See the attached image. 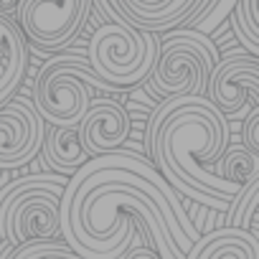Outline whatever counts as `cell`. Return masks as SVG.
I'll use <instances>...</instances> for the list:
<instances>
[{"mask_svg":"<svg viewBox=\"0 0 259 259\" xmlns=\"http://www.w3.org/2000/svg\"><path fill=\"white\" fill-rule=\"evenodd\" d=\"M219 163V176L234 186H246L249 181L259 178V155L249 153L244 145L226 148L224 155L216 160Z\"/></svg>","mask_w":259,"mask_h":259,"instance_id":"cell-13","label":"cell"},{"mask_svg":"<svg viewBox=\"0 0 259 259\" xmlns=\"http://www.w3.org/2000/svg\"><path fill=\"white\" fill-rule=\"evenodd\" d=\"M241 145L249 153L259 155V107H251L241 122Z\"/></svg>","mask_w":259,"mask_h":259,"instance_id":"cell-16","label":"cell"},{"mask_svg":"<svg viewBox=\"0 0 259 259\" xmlns=\"http://www.w3.org/2000/svg\"><path fill=\"white\" fill-rule=\"evenodd\" d=\"M158 36L127 23H104L89 41V66L112 89L145 81L158 59Z\"/></svg>","mask_w":259,"mask_h":259,"instance_id":"cell-5","label":"cell"},{"mask_svg":"<svg viewBox=\"0 0 259 259\" xmlns=\"http://www.w3.org/2000/svg\"><path fill=\"white\" fill-rule=\"evenodd\" d=\"M79 143L89 158L119 150L130 138V114L114 99H97L89 104L87 114L76 124Z\"/></svg>","mask_w":259,"mask_h":259,"instance_id":"cell-9","label":"cell"},{"mask_svg":"<svg viewBox=\"0 0 259 259\" xmlns=\"http://www.w3.org/2000/svg\"><path fill=\"white\" fill-rule=\"evenodd\" d=\"M66 249L61 239H49V241H31L23 246H11L8 241L0 246V259H49L51 254Z\"/></svg>","mask_w":259,"mask_h":259,"instance_id":"cell-15","label":"cell"},{"mask_svg":"<svg viewBox=\"0 0 259 259\" xmlns=\"http://www.w3.org/2000/svg\"><path fill=\"white\" fill-rule=\"evenodd\" d=\"M183 259H259V239L234 226L213 229L198 236Z\"/></svg>","mask_w":259,"mask_h":259,"instance_id":"cell-10","label":"cell"},{"mask_svg":"<svg viewBox=\"0 0 259 259\" xmlns=\"http://www.w3.org/2000/svg\"><path fill=\"white\" fill-rule=\"evenodd\" d=\"M69 178L26 176L0 191V239L11 246L59 236V198Z\"/></svg>","mask_w":259,"mask_h":259,"instance_id":"cell-2","label":"cell"},{"mask_svg":"<svg viewBox=\"0 0 259 259\" xmlns=\"http://www.w3.org/2000/svg\"><path fill=\"white\" fill-rule=\"evenodd\" d=\"M226 119L244 117L246 109L259 107V59L241 51H229L213 64L206 94H203Z\"/></svg>","mask_w":259,"mask_h":259,"instance_id":"cell-7","label":"cell"},{"mask_svg":"<svg viewBox=\"0 0 259 259\" xmlns=\"http://www.w3.org/2000/svg\"><path fill=\"white\" fill-rule=\"evenodd\" d=\"M46 127L26 99H8L0 107V170L31 163L44 145Z\"/></svg>","mask_w":259,"mask_h":259,"instance_id":"cell-8","label":"cell"},{"mask_svg":"<svg viewBox=\"0 0 259 259\" xmlns=\"http://www.w3.org/2000/svg\"><path fill=\"white\" fill-rule=\"evenodd\" d=\"M92 89H112L79 56L49 59L33 81V112L51 127H76L87 114Z\"/></svg>","mask_w":259,"mask_h":259,"instance_id":"cell-3","label":"cell"},{"mask_svg":"<svg viewBox=\"0 0 259 259\" xmlns=\"http://www.w3.org/2000/svg\"><path fill=\"white\" fill-rule=\"evenodd\" d=\"M122 259H158V254L150 249V246H145V244H140V246H135L133 251H127Z\"/></svg>","mask_w":259,"mask_h":259,"instance_id":"cell-17","label":"cell"},{"mask_svg":"<svg viewBox=\"0 0 259 259\" xmlns=\"http://www.w3.org/2000/svg\"><path fill=\"white\" fill-rule=\"evenodd\" d=\"M158 41V59L150 76L145 79L148 87L160 99L203 97L208 74L219 61V51L208 36L193 28H181Z\"/></svg>","mask_w":259,"mask_h":259,"instance_id":"cell-4","label":"cell"},{"mask_svg":"<svg viewBox=\"0 0 259 259\" xmlns=\"http://www.w3.org/2000/svg\"><path fill=\"white\" fill-rule=\"evenodd\" d=\"M89 8L92 0H18L13 16L33 49L59 51L79 36Z\"/></svg>","mask_w":259,"mask_h":259,"instance_id":"cell-6","label":"cell"},{"mask_svg":"<svg viewBox=\"0 0 259 259\" xmlns=\"http://www.w3.org/2000/svg\"><path fill=\"white\" fill-rule=\"evenodd\" d=\"M229 119L206 97H168L148 117V153L165 183L196 203L226 213L241 191L216 176V163L229 148Z\"/></svg>","mask_w":259,"mask_h":259,"instance_id":"cell-1","label":"cell"},{"mask_svg":"<svg viewBox=\"0 0 259 259\" xmlns=\"http://www.w3.org/2000/svg\"><path fill=\"white\" fill-rule=\"evenodd\" d=\"M226 219H229V226L244 229L259 239V178L241 186V191L231 198L226 208Z\"/></svg>","mask_w":259,"mask_h":259,"instance_id":"cell-12","label":"cell"},{"mask_svg":"<svg viewBox=\"0 0 259 259\" xmlns=\"http://www.w3.org/2000/svg\"><path fill=\"white\" fill-rule=\"evenodd\" d=\"M229 18L241 49L249 56H259V0H236Z\"/></svg>","mask_w":259,"mask_h":259,"instance_id":"cell-14","label":"cell"},{"mask_svg":"<svg viewBox=\"0 0 259 259\" xmlns=\"http://www.w3.org/2000/svg\"><path fill=\"white\" fill-rule=\"evenodd\" d=\"M41 150H44V158L49 160V165L61 176H74L89 160V155L84 153V148L79 143L76 127H51L44 135Z\"/></svg>","mask_w":259,"mask_h":259,"instance_id":"cell-11","label":"cell"}]
</instances>
